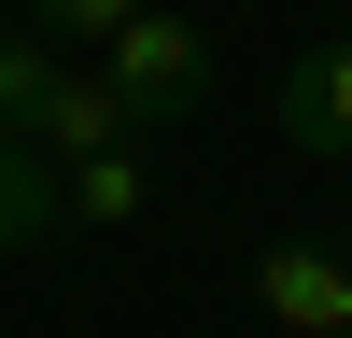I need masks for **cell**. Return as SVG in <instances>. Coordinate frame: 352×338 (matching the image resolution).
<instances>
[{"instance_id":"8","label":"cell","mask_w":352,"mask_h":338,"mask_svg":"<svg viewBox=\"0 0 352 338\" xmlns=\"http://www.w3.org/2000/svg\"><path fill=\"white\" fill-rule=\"evenodd\" d=\"M56 71H71L56 43H28V28H0V141H28V127H43V99H56Z\"/></svg>"},{"instance_id":"4","label":"cell","mask_w":352,"mask_h":338,"mask_svg":"<svg viewBox=\"0 0 352 338\" xmlns=\"http://www.w3.org/2000/svg\"><path fill=\"white\" fill-rule=\"evenodd\" d=\"M113 141H127V113H113V84L85 71H56V99H43V127H28V155H56V169H85V155H113Z\"/></svg>"},{"instance_id":"9","label":"cell","mask_w":352,"mask_h":338,"mask_svg":"<svg viewBox=\"0 0 352 338\" xmlns=\"http://www.w3.org/2000/svg\"><path fill=\"white\" fill-rule=\"evenodd\" d=\"M338 254H352V197H338Z\"/></svg>"},{"instance_id":"7","label":"cell","mask_w":352,"mask_h":338,"mask_svg":"<svg viewBox=\"0 0 352 338\" xmlns=\"http://www.w3.org/2000/svg\"><path fill=\"white\" fill-rule=\"evenodd\" d=\"M141 14H169V0H14V28L56 43V56H99L113 28H141Z\"/></svg>"},{"instance_id":"6","label":"cell","mask_w":352,"mask_h":338,"mask_svg":"<svg viewBox=\"0 0 352 338\" xmlns=\"http://www.w3.org/2000/svg\"><path fill=\"white\" fill-rule=\"evenodd\" d=\"M56 183H71V225H141V212H155V169H141V141H113V155L56 169Z\"/></svg>"},{"instance_id":"1","label":"cell","mask_w":352,"mask_h":338,"mask_svg":"<svg viewBox=\"0 0 352 338\" xmlns=\"http://www.w3.org/2000/svg\"><path fill=\"white\" fill-rule=\"evenodd\" d=\"M85 71L113 84V113H127V141H141V127H197V113H212V28H197L184 0H169V14L113 28V43L85 56Z\"/></svg>"},{"instance_id":"3","label":"cell","mask_w":352,"mask_h":338,"mask_svg":"<svg viewBox=\"0 0 352 338\" xmlns=\"http://www.w3.org/2000/svg\"><path fill=\"white\" fill-rule=\"evenodd\" d=\"M268 127H282V155H352V28H338V43H296V56H282Z\"/></svg>"},{"instance_id":"2","label":"cell","mask_w":352,"mask_h":338,"mask_svg":"<svg viewBox=\"0 0 352 338\" xmlns=\"http://www.w3.org/2000/svg\"><path fill=\"white\" fill-rule=\"evenodd\" d=\"M254 296L282 338H352V254L338 240H268L254 254Z\"/></svg>"},{"instance_id":"5","label":"cell","mask_w":352,"mask_h":338,"mask_svg":"<svg viewBox=\"0 0 352 338\" xmlns=\"http://www.w3.org/2000/svg\"><path fill=\"white\" fill-rule=\"evenodd\" d=\"M43 240H71V183H56V155L0 141V254H43Z\"/></svg>"}]
</instances>
